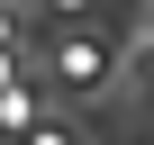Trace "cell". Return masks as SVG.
<instances>
[{"instance_id":"1","label":"cell","mask_w":154,"mask_h":145,"mask_svg":"<svg viewBox=\"0 0 154 145\" xmlns=\"http://www.w3.org/2000/svg\"><path fill=\"white\" fill-rule=\"evenodd\" d=\"M91 72H100V45L72 36V45H63V82H91Z\"/></svg>"},{"instance_id":"2","label":"cell","mask_w":154,"mask_h":145,"mask_svg":"<svg viewBox=\"0 0 154 145\" xmlns=\"http://www.w3.org/2000/svg\"><path fill=\"white\" fill-rule=\"evenodd\" d=\"M27 145H72V136H63V127H27Z\"/></svg>"},{"instance_id":"3","label":"cell","mask_w":154,"mask_h":145,"mask_svg":"<svg viewBox=\"0 0 154 145\" xmlns=\"http://www.w3.org/2000/svg\"><path fill=\"white\" fill-rule=\"evenodd\" d=\"M145 72H154V45H145Z\"/></svg>"}]
</instances>
